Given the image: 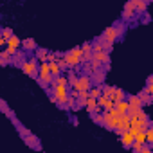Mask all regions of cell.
<instances>
[{"mask_svg": "<svg viewBox=\"0 0 153 153\" xmlns=\"http://www.w3.org/2000/svg\"><path fill=\"white\" fill-rule=\"evenodd\" d=\"M88 96L97 99V97L101 96V88H99V87H96V88H88Z\"/></svg>", "mask_w": 153, "mask_h": 153, "instance_id": "44dd1931", "label": "cell"}, {"mask_svg": "<svg viewBox=\"0 0 153 153\" xmlns=\"http://www.w3.org/2000/svg\"><path fill=\"white\" fill-rule=\"evenodd\" d=\"M85 106H87V110H88L90 114H92V112H99V110H101V108L97 106V99H96V97H90V96L87 97Z\"/></svg>", "mask_w": 153, "mask_h": 153, "instance_id": "30bf717a", "label": "cell"}, {"mask_svg": "<svg viewBox=\"0 0 153 153\" xmlns=\"http://www.w3.org/2000/svg\"><path fill=\"white\" fill-rule=\"evenodd\" d=\"M92 59L99 61V63H108L110 61V56L106 51H97V52H92Z\"/></svg>", "mask_w": 153, "mask_h": 153, "instance_id": "ba28073f", "label": "cell"}, {"mask_svg": "<svg viewBox=\"0 0 153 153\" xmlns=\"http://www.w3.org/2000/svg\"><path fill=\"white\" fill-rule=\"evenodd\" d=\"M76 79H78V78H76V74H72V72H70V74H68V83H70V85H74V81H76Z\"/></svg>", "mask_w": 153, "mask_h": 153, "instance_id": "1f68e13d", "label": "cell"}, {"mask_svg": "<svg viewBox=\"0 0 153 153\" xmlns=\"http://www.w3.org/2000/svg\"><path fill=\"white\" fill-rule=\"evenodd\" d=\"M151 151V148L149 146H144V144H140V149H139V153H149Z\"/></svg>", "mask_w": 153, "mask_h": 153, "instance_id": "83f0119b", "label": "cell"}, {"mask_svg": "<svg viewBox=\"0 0 153 153\" xmlns=\"http://www.w3.org/2000/svg\"><path fill=\"white\" fill-rule=\"evenodd\" d=\"M144 133H146V142L153 144V130H151V126H149V128H146V130H144Z\"/></svg>", "mask_w": 153, "mask_h": 153, "instance_id": "603a6c76", "label": "cell"}, {"mask_svg": "<svg viewBox=\"0 0 153 153\" xmlns=\"http://www.w3.org/2000/svg\"><path fill=\"white\" fill-rule=\"evenodd\" d=\"M49 70H51V74H52V78H56V76H59V72H61V68H59V63H58L56 59L49 61Z\"/></svg>", "mask_w": 153, "mask_h": 153, "instance_id": "5bb4252c", "label": "cell"}, {"mask_svg": "<svg viewBox=\"0 0 153 153\" xmlns=\"http://www.w3.org/2000/svg\"><path fill=\"white\" fill-rule=\"evenodd\" d=\"M0 112H4L6 115H9V117H13V112L9 110V106L4 103V101H0Z\"/></svg>", "mask_w": 153, "mask_h": 153, "instance_id": "ffe728a7", "label": "cell"}, {"mask_svg": "<svg viewBox=\"0 0 153 153\" xmlns=\"http://www.w3.org/2000/svg\"><path fill=\"white\" fill-rule=\"evenodd\" d=\"M114 88H115V87H103V88H101V94H103V96H106V97H112Z\"/></svg>", "mask_w": 153, "mask_h": 153, "instance_id": "7402d4cb", "label": "cell"}, {"mask_svg": "<svg viewBox=\"0 0 153 153\" xmlns=\"http://www.w3.org/2000/svg\"><path fill=\"white\" fill-rule=\"evenodd\" d=\"M114 108H115L119 114H126V112H128V101H126V99L115 101V103H114Z\"/></svg>", "mask_w": 153, "mask_h": 153, "instance_id": "4fadbf2b", "label": "cell"}, {"mask_svg": "<svg viewBox=\"0 0 153 153\" xmlns=\"http://www.w3.org/2000/svg\"><path fill=\"white\" fill-rule=\"evenodd\" d=\"M94 79H96V83H101V81L105 79V72L99 70V68H96V70H94Z\"/></svg>", "mask_w": 153, "mask_h": 153, "instance_id": "ac0fdd59", "label": "cell"}, {"mask_svg": "<svg viewBox=\"0 0 153 153\" xmlns=\"http://www.w3.org/2000/svg\"><path fill=\"white\" fill-rule=\"evenodd\" d=\"M128 106L130 108H142V101H140V97L139 96H128Z\"/></svg>", "mask_w": 153, "mask_h": 153, "instance_id": "8fae6325", "label": "cell"}, {"mask_svg": "<svg viewBox=\"0 0 153 153\" xmlns=\"http://www.w3.org/2000/svg\"><path fill=\"white\" fill-rule=\"evenodd\" d=\"M59 68H61V70H63V68H67V63H65V59H61V61H59Z\"/></svg>", "mask_w": 153, "mask_h": 153, "instance_id": "836d02e7", "label": "cell"}, {"mask_svg": "<svg viewBox=\"0 0 153 153\" xmlns=\"http://www.w3.org/2000/svg\"><path fill=\"white\" fill-rule=\"evenodd\" d=\"M144 90H146V92H148V94L151 96V94H153V81H151V83H148V87H146Z\"/></svg>", "mask_w": 153, "mask_h": 153, "instance_id": "4dcf8cb0", "label": "cell"}, {"mask_svg": "<svg viewBox=\"0 0 153 153\" xmlns=\"http://www.w3.org/2000/svg\"><path fill=\"white\" fill-rule=\"evenodd\" d=\"M114 103L115 101H121V99H124V92L121 90V88H114V94H112V97H110Z\"/></svg>", "mask_w": 153, "mask_h": 153, "instance_id": "2e32d148", "label": "cell"}, {"mask_svg": "<svg viewBox=\"0 0 153 153\" xmlns=\"http://www.w3.org/2000/svg\"><path fill=\"white\" fill-rule=\"evenodd\" d=\"M90 85H92V79L88 78V76H79V78L74 81L72 87H74V90H78V92H79V90H88Z\"/></svg>", "mask_w": 153, "mask_h": 153, "instance_id": "3957f363", "label": "cell"}, {"mask_svg": "<svg viewBox=\"0 0 153 153\" xmlns=\"http://www.w3.org/2000/svg\"><path fill=\"white\" fill-rule=\"evenodd\" d=\"M97 106L99 108H105V110H110V108H114V101L110 99V97H106V96H99L97 97Z\"/></svg>", "mask_w": 153, "mask_h": 153, "instance_id": "52a82bcc", "label": "cell"}, {"mask_svg": "<svg viewBox=\"0 0 153 153\" xmlns=\"http://www.w3.org/2000/svg\"><path fill=\"white\" fill-rule=\"evenodd\" d=\"M22 45H24V49H29V51H33V49L36 47V45H34V40H31V38H29V40H24Z\"/></svg>", "mask_w": 153, "mask_h": 153, "instance_id": "d4e9b609", "label": "cell"}, {"mask_svg": "<svg viewBox=\"0 0 153 153\" xmlns=\"http://www.w3.org/2000/svg\"><path fill=\"white\" fill-rule=\"evenodd\" d=\"M0 34H2V36H4V40L7 42V40H9V38L13 36V31H11L9 27H6V29H2V31H0Z\"/></svg>", "mask_w": 153, "mask_h": 153, "instance_id": "cb8c5ba5", "label": "cell"}, {"mask_svg": "<svg viewBox=\"0 0 153 153\" xmlns=\"http://www.w3.org/2000/svg\"><path fill=\"white\" fill-rule=\"evenodd\" d=\"M6 43H7V47H15V49H16V47H18V45L22 43V42H20V38H16V36L13 34V36H11V38H9V40H7Z\"/></svg>", "mask_w": 153, "mask_h": 153, "instance_id": "e0dca14e", "label": "cell"}, {"mask_svg": "<svg viewBox=\"0 0 153 153\" xmlns=\"http://www.w3.org/2000/svg\"><path fill=\"white\" fill-rule=\"evenodd\" d=\"M92 117H94V121H96V123H99V124H103V115H96V114L92 112Z\"/></svg>", "mask_w": 153, "mask_h": 153, "instance_id": "f546056e", "label": "cell"}, {"mask_svg": "<svg viewBox=\"0 0 153 153\" xmlns=\"http://www.w3.org/2000/svg\"><path fill=\"white\" fill-rule=\"evenodd\" d=\"M133 6H135V11L137 13H142V11H146L148 2H146V0H133Z\"/></svg>", "mask_w": 153, "mask_h": 153, "instance_id": "9a60e30c", "label": "cell"}, {"mask_svg": "<svg viewBox=\"0 0 153 153\" xmlns=\"http://www.w3.org/2000/svg\"><path fill=\"white\" fill-rule=\"evenodd\" d=\"M90 51H92V45H90V43H85V45L81 47V52H90Z\"/></svg>", "mask_w": 153, "mask_h": 153, "instance_id": "f1b7e54d", "label": "cell"}, {"mask_svg": "<svg viewBox=\"0 0 153 153\" xmlns=\"http://www.w3.org/2000/svg\"><path fill=\"white\" fill-rule=\"evenodd\" d=\"M83 59H92V51L90 52H83Z\"/></svg>", "mask_w": 153, "mask_h": 153, "instance_id": "d6a6232c", "label": "cell"}, {"mask_svg": "<svg viewBox=\"0 0 153 153\" xmlns=\"http://www.w3.org/2000/svg\"><path fill=\"white\" fill-rule=\"evenodd\" d=\"M4 43H6V40H4V36H2V34H0V45H4Z\"/></svg>", "mask_w": 153, "mask_h": 153, "instance_id": "e575fe53", "label": "cell"}, {"mask_svg": "<svg viewBox=\"0 0 153 153\" xmlns=\"http://www.w3.org/2000/svg\"><path fill=\"white\" fill-rule=\"evenodd\" d=\"M130 128V117H128V114H123V117H121V121H119V124L114 128L117 133H123V131H126Z\"/></svg>", "mask_w": 153, "mask_h": 153, "instance_id": "8992f818", "label": "cell"}, {"mask_svg": "<svg viewBox=\"0 0 153 153\" xmlns=\"http://www.w3.org/2000/svg\"><path fill=\"white\" fill-rule=\"evenodd\" d=\"M47 56H49V54H47V51H45V49H38V58H40L42 61H45V59H47Z\"/></svg>", "mask_w": 153, "mask_h": 153, "instance_id": "4316f807", "label": "cell"}, {"mask_svg": "<svg viewBox=\"0 0 153 153\" xmlns=\"http://www.w3.org/2000/svg\"><path fill=\"white\" fill-rule=\"evenodd\" d=\"M22 68H24V72L27 76H33V78H36V76H38V65H36L34 59L33 61H24L22 63Z\"/></svg>", "mask_w": 153, "mask_h": 153, "instance_id": "277c9868", "label": "cell"}, {"mask_svg": "<svg viewBox=\"0 0 153 153\" xmlns=\"http://www.w3.org/2000/svg\"><path fill=\"white\" fill-rule=\"evenodd\" d=\"M135 13V6H133V0H130V2L124 6V11H123V18H131Z\"/></svg>", "mask_w": 153, "mask_h": 153, "instance_id": "7c38bea8", "label": "cell"}, {"mask_svg": "<svg viewBox=\"0 0 153 153\" xmlns=\"http://www.w3.org/2000/svg\"><path fill=\"white\" fill-rule=\"evenodd\" d=\"M119 135H121V142H123V146H124V148H130V146L133 144V140H135V137H133L128 130H126V131H123V133H119Z\"/></svg>", "mask_w": 153, "mask_h": 153, "instance_id": "9c48e42d", "label": "cell"}, {"mask_svg": "<svg viewBox=\"0 0 153 153\" xmlns=\"http://www.w3.org/2000/svg\"><path fill=\"white\" fill-rule=\"evenodd\" d=\"M135 142H139V144H144V142H146V133H144V130H140V131L135 135Z\"/></svg>", "mask_w": 153, "mask_h": 153, "instance_id": "d6986e66", "label": "cell"}, {"mask_svg": "<svg viewBox=\"0 0 153 153\" xmlns=\"http://www.w3.org/2000/svg\"><path fill=\"white\" fill-rule=\"evenodd\" d=\"M38 74H40V83H42L43 87H47V85L52 83V74H51V70H49V63L42 61V65H40V68H38Z\"/></svg>", "mask_w": 153, "mask_h": 153, "instance_id": "7a4b0ae2", "label": "cell"}, {"mask_svg": "<svg viewBox=\"0 0 153 153\" xmlns=\"http://www.w3.org/2000/svg\"><path fill=\"white\" fill-rule=\"evenodd\" d=\"M117 36H119V29H117V27H108L101 38H103L106 43H114V42L117 40Z\"/></svg>", "mask_w": 153, "mask_h": 153, "instance_id": "5b68a950", "label": "cell"}, {"mask_svg": "<svg viewBox=\"0 0 153 153\" xmlns=\"http://www.w3.org/2000/svg\"><path fill=\"white\" fill-rule=\"evenodd\" d=\"M63 59H65V63H67L68 67H78V65L83 61V52H81V47H76V49L68 51V52L63 56Z\"/></svg>", "mask_w": 153, "mask_h": 153, "instance_id": "6da1fadb", "label": "cell"}, {"mask_svg": "<svg viewBox=\"0 0 153 153\" xmlns=\"http://www.w3.org/2000/svg\"><path fill=\"white\" fill-rule=\"evenodd\" d=\"M139 97H140V101H142V105H146V103H149V101H151V99H149V94H148L146 90H142Z\"/></svg>", "mask_w": 153, "mask_h": 153, "instance_id": "484cf974", "label": "cell"}]
</instances>
